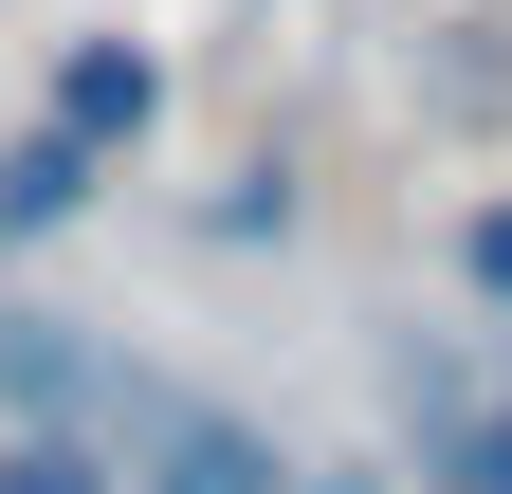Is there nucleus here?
Returning a JSON list of instances; mask_svg holds the SVG:
<instances>
[{
    "mask_svg": "<svg viewBox=\"0 0 512 494\" xmlns=\"http://www.w3.org/2000/svg\"><path fill=\"white\" fill-rule=\"evenodd\" d=\"M384 421H403L421 494H512V330L384 312Z\"/></svg>",
    "mask_w": 512,
    "mask_h": 494,
    "instance_id": "f257e3e1",
    "label": "nucleus"
},
{
    "mask_svg": "<svg viewBox=\"0 0 512 494\" xmlns=\"http://www.w3.org/2000/svg\"><path fill=\"white\" fill-rule=\"evenodd\" d=\"M110 458H128V494H311V458H293V440H256L238 403L165 385V366H128V403H110Z\"/></svg>",
    "mask_w": 512,
    "mask_h": 494,
    "instance_id": "f03ea898",
    "label": "nucleus"
},
{
    "mask_svg": "<svg viewBox=\"0 0 512 494\" xmlns=\"http://www.w3.org/2000/svg\"><path fill=\"white\" fill-rule=\"evenodd\" d=\"M110 403H128V348H110L92 312L0 293V421H92V440H110Z\"/></svg>",
    "mask_w": 512,
    "mask_h": 494,
    "instance_id": "7ed1b4c3",
    "label": "nucleus"
},
{
    "mask_svg": "<svg viewBox=\"0 0 512 494\" xmlns=\"http://www.w3.org/2000/svg\"><path fill=\"white\" fill-rule=\"evenodd\" d=\"M37 110H55V129H92V147H147V129H165V55H147V37H74Z\"/></svg>",
    "mask_w": 512,
    "mask_h": 494,
    "instance_id": "20e7f679",
    "label": "nucleus"
},
{
    "mask_svg": "<svg viewBox=\"0 0 512 494\" xmlns=\"http://www.w3.org/2000/svg\"><path fill=\"white\" fill-rule=\"evenodd\" d=\"M92 183H110V147L37 110V129L0 147V257H19V238H74V220H92Z\"/></svg>",
    "mask_w": 512,
    "mask_h": 494,
    "instance_id": "39448f33",
    "label": "nucleus"
},
{
    "mask_svg": "<svg viewBox=\"0 0 512 494\" xmlns=\"http://www.w3.org/2000/svg\"><path fill=\"white\" fill-rule=\"evenodd\" d=\"M0 494H128V458L92 421H0Z\"/></svg>",
    "mask_w": 512,
    "mask_h": 494,
    "instance_id": "423d86ee",
    "label": "nucleus"
},
{
    "mask_svg": "<svg viewBox=\"0 0 512 494\" xmlns=\"http://www.w3.org/2000/svg\"><path fill=\"white\" fill-rule=\"evenodd\" d=\"M183 238H220V257H256V238H293V165H238L220 202H183Z\"/></svg>",
    "mask_w": 512,
    "mask_h": 494,
    "instance_id": "0eeeda50",
    "label": "nucleus"
},
{
    "mask_svg": "<svg viewBox=\"0 0 512 494\" xmlns=\"http://www.w3.org/2000/svg\"><path fill=\"white\" fill-rule=\"evenodd\" d=\"M439 257H458V293H476V312L512 330V183H476V202H458V238H439Z\"/></svg>",
    "mask_w": 512,
    "mask_h": 494,
    "instance_id": "6e6552de",
    "label": "nucleus"
}]
</instances>
